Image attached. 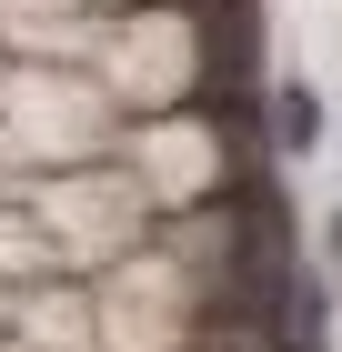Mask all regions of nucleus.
Masks as SVG:
<instances>
[{
	"label": "nucleus",
	"instance_id": "f257e3e1",
	"mask_svg": "<svg viewBox=\"0 0 342 352\" xmlns=\"http://www.w3.org/2000/svg\"><path fill=\"white\" fill-rule=\"evenodd\" d=\"M272 141H282V151H312V141H322V101H312L302 81L272 91Z\"/></svg>",
	"mask_w": 342,
	"mask_h": 352
},
{
	"label": "nucleus",
	"instance_id": "f03ea898",
	"mask_svg": "<svg viewBox=\"0 0 342 352\" xmlns=\"http://www.w3.org/2000/svg\"><path fill=\"white\" fill-rule=\"evenodd\" d=\"M332 252H342V212H332Z\"/></svg>",
	"mask_w": 342,
	"mask_h": 352
}]
</instances>
